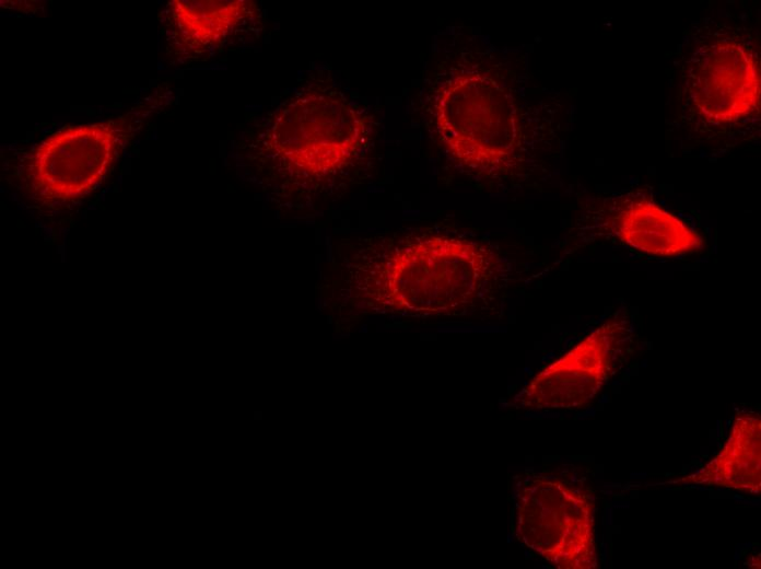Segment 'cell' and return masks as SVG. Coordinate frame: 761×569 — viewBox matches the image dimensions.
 <instances>
[{"mask_svg": "<svg viewBox=\"0 0 761 569\" xmlns=\"http://www.w3.org/2000/svg\"><path fill=\"white\" fill-rule=\"evenodd\" d=\"M733 434L721 453L693 481L723 485L737 489L760 487V417L756 413L740 415Z\"/></svg>", "mask_w": 761, "mask_h": 569, "instance_id": "52a82bcc", "label": "cell"}, {"mask_svg": "<svg viewBox=\"0 0 761 569\" xmlns=\"http://www.w3.org/2000/svg\"><path fill=\"white\" fill-rule=\"evenodd\" d=\"M671 74L681 144L714 153L760 137V36L748 12L693 22Z\"/></svg>", "mask_w": 761, "mask_h": 569, "instance_id": "6da1fadb", "label": "cell"}, {"mask_svg": "<svg viewBox=\"0 0 761 569\" xmlns=\"http://www.w3.org/2000/svg\"><path fill=\"white\" fill-rule=\"evenodd\" d=\"M118 136L110 123L68 126L45 139L30 166L34 190L48 201H68L95 188L109 171Z\"/></svg>", "mask_w": 761, "mask_h": 569, "instance_id": "5b68a950", "label": "cell"}, {"mask_svg": "<svg viewBox=\"0 0 761 569\" xmlns=\"http://www.w3.org/2000/svg\"><path fill=\"white\" fill-rule=\"evenodd\" d=\"M593 207L590 233L605 242L666 258L704 246L699 231L642 189L600 196Z\"/></svg>", "mask_w": 761, "mask_h": 569, "instance_id": "8992f818", "label": "cell"}, {"mask_svg": "<svg viewBox=\"0 0 761 569\" xmlns=\"http://www.w3.org/2000/svg\"><path fill=\"white\" fill-rule=\"evenodd\" d=\"M329 107L325 109L314 105L315 115L308 116L307 112L303 115L297 111L295 116L290 119L295 121L294 136H286L288 141L280 144L294 146L296 152H307L313 147L315 151L323 147L326 155L332 161H337L349 154L355 146L358 139V127L352 125L349 111L333 109L328 115Z\"/></svg>", "mask_w": 761, "mask_h": 569, "instance_id": "ba28073f", "label": "cell"}, {"mask_svg": "<svg viewBox=\"0 0 761 569\" xmlns=\"http://www.w3.org/2000/svg\"><path fill=\"white\" fill-rule=\"evenodd\" d=\"M386 294L422 315L466 316L494 310L504 287L499 256L461 236L426 234L396 249L385 266Z\"/></svg>", "mask_w": 761, "mask_h": 569, "instance_id": "7a4b0ae2", "label": "cell"}, {"mask_svg": "<svg viewBox=\"0 0 761 569\" xmlns=\"http://www.w3.org/2000/svg\"><path fill=\"white\" fill-rule=\"evenodd\" d=\"M173 18L187 39L199 45L224 38L246 14L244 1H173Z\"/></svg>", "mask_w": 761, "mask_h": 569, "instance_id": "9c48e42d", "label": "cell"}, {"mask_svg": "<svg viewBox=\"0 0 761 569\" xmlns=\"http://www.w3.org/2000/svg\"><path fill=\"white\" fill-rule=\"evenodd\" d=\"M629 329L624 313L610 316L536 374L515 397L516 405L529 409H573L586 405L609 378Z\"/></svg>", "mask_w": 761, "mask_h": 569, "instance_id": "277c9868", "label": "cell"}, {"mask_svg": "<svg viewBox=\"0 0 761 569\" xmlns=\"http://www.w3.org/2000/svg\"><path fill=\"white\" fill-rule=\"evenodd\" d=\"M593 511L583 490L557 478L529 477L515 495V533L558 568H592L596 565Z\"/></svg>", "mask_w": 761, "mask_h": 569, "instance_id": "3957f363", "label": "cell"}]
</instances>
